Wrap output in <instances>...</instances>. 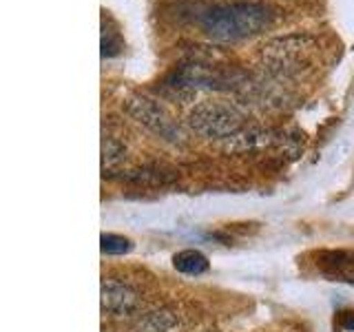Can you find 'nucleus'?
Segmentation results:
<instances>
[{
  "label": "nucleus",
  "instance_id": "1",
  "mask_svg": "<svg viewBox=\"0 0 354 332\" xmlns=\"http://www.w3.org/2000/svg\"><path fill=\"white\" fill-rule=\"evenodd\" d=\"M272 22V9L261 3L213 5L199 16V25L213 40L235 42L257 36Z\"/></svg>",
  "mask_w": 354,
  "mask_h": 332
},
{
  "label": "nucleus",
  "instance_id": "2",
  "mask_svg": "<svg viewBox=\"0 0 354 332\" xmlns=\"http://www.w3.org/2000/svg\"><path fill=\"white\" fill-rule=\"evenodd\" d=\"M188 127L204 138H230L241 129V116L228 104L204 102L191 111Z\"/></svg>",
  "mask_w": 354,
  "mask_h": 332
},
{
  "label": "nucleus",
  "instance_id": "3",
  "mask_svg": "<svg viewBox=\"0 0 354 332\" xmlns=\"http://www.w3.org/2000/svg\"><path fill=\"white\" fill-rule=\"evenodd\" d=\"M129 113L136 118L140 124L149 127L153 133H158L164 140H177L180 138V129L175 127L171 116L166 113V109L158 104L155 100L149 98H136L129 102Z\"/></svg>",
  "mask_w": 354,
  "mask_h": 332
},
{
  "label": "nucleus",
  "instance_id": "4",
  "mask_svg": "<svg viewBox=\"0 0 354 332\" xmlns=\"http://www.w3.org/2000/svg\"><path fill=\"white\" fill-rule=\"evenodd\" d=\"M140 308V297L133 288L120 282H104L102 284V310L111 315L124 317L133 315Z\"/></svg>",
  "mask_w": 354,
  "mask_h": 332
},
{
  "label": "nucleus",
  "instance_id": "5",
  "mask_svg": "<svg viewBox=\"0 0 354 332\" xmlns=\"http://www.w3.org/2000/svg\"><path fill=\"white\" fill-rule=\"evenodd\" d=\"M173 266H175V270H180L184 275H202L208 270V259H206V255H202L199 250L188 248L175 255Z\"/></svg>",
  "mask_w": 354,
  "mask_h": 332
},
{
  "label": "nucleus",
  "instance_id": "6",
  "mask_svg": "<svg viewBox=\"0 0 354 332\" xmlns=\"http://www.w3.org/2000/svg\"><path fill=\"white\" fill-rule=\"evenodd\" d=\"M177 328V319L169 310H155L140 319L138 332H173Z\"/></svg>",
  "mask_w": 354,
  "mask_h": 332
},
{
  "label": "nucleus",
  "instance_id": "7",
  "mask_svg": "<svg viewBox=\"0 0 354 332\" xmlns=\"http://www.w3.org/2000/svg\"><path fill=\"white\" fill-rule=\"evenodd\" d=\"M102 252L104 255H124L129 252L133 246H131V241L127 237H122V235H113V232H109V235H102Z\"/></svg>",
  "mask_w": 354,
  "mask_h": 332
},
{
  "label": "nucleus",
  "instance_id": "8",
  "mask_svg": "<svg viewBox=\"0 0 354 332\" xmlns=\"http://www.w3.org/2000/svg\"><path fill=\"white\" fill-rule=\"evenodd\" d=\"M120 49H122V40L118 36V31H111L104 25V31H102V55H104V58H111V55H115Z\"/></svg>",
  "mask_w": 354,
  "mask_h": 332
}]
</instances>
